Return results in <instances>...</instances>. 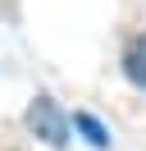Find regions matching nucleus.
Wrapping results in <instances>:
<instances>
[{
	"mask_svg": "<svg viewBox=\"0 0 146 151\" xmlns=\"http://www.w3.org/2000/svg\"><path fill=\"white\" fill-rule=\"evenodd\" d=\"M27 128H32L36 137H46L50 147H64V119H59V110H55L50 96H36V101H32V110H27Z\"/></svg>",
	"mask_w": 146,
	"mask_h": 151,
	"instance_id": "nucleus-1",
	"label": "nucleus"
},
{
	"mask_svg": "<svg viewBox=\"0 0 146 151\" xmlns=\"http://www.w3.org/2000/svg\"><path fill=\"white\" fill-rule=\"evenodd\" d=\"M123 73H128V83L146 87V37H137L132 46L123 50Z\"/></svg>",
	"mask_w": 146,
	"mask_h": 151,
	"instance_id": "nucleus-2",
	"label": "nucleus"
},
{
	"mask_svg": "<svg viewBox=\"0 0 146 151\" xmlns=\"http://www.w3.org/2000/svg\"><path fill=\"white\" fill-rule=\"evenodd\" d=\"M78 128H82V133H87V137H91V142H96V147H105V128H100V124H96V119H87V114H78Z\"/></svg>",
	"mask_w": 146,
	"mask_h": 151,
	"instance_id": "nucleus-3",
	"label": "nucleus"
}]
</instances>
